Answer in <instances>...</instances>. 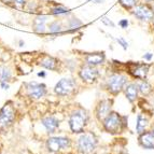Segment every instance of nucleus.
Returning a JSON list of instances; mask_svg holds the SVG:
<instances>
[{
	"label": "nucleus",
	"instance_id": "nucleus-1",
	"mask_svg": "<svg viewBox=\"0 0 154 154\" xmlns=\"http://www.w3.org/2000/svg\"><path fill=\"white\" fill-rule=\"evenodd\" d=\"M90 112L80 106L72 109L68 113V118H67V124L72 135H79V134L84 133L90 124Z\"/></svg>",
	"mask_w": 154,
	"mask_h": 154
},
{
	"label": "nucleus",
	"instance_id": "nucleus-2",
	"mask_svg": "<svg viewBox=\"0 0 154 154\" xmlns=\"http://www.w3.org/2000/svg\"><path fill=\"white\" fill-rule=\"evenodd\" d=\"M44 146L48 153L60 154L70 151L75 146V140L68 135H51L46 137Z\"/></svg>",
	"mask_w": 154,
	"mask_h": 154
},
{
	"label": "nucleus",
	"instance_id": "nucleus-3",
	"mask_svg": "<svg viewBox=\"0 0 154 154\" xmlns=\"http://www.w3.org/2000/svg\"><path fill=\"white\" fill-rule=\"evenodd\" d=\"M77 136L75 140V149L79 154H93L97 150L99 139L94 131L86 129L84 133Z\"/></svg>",
	"mask_w": 154,
	"mask_h": 154
},
{
	"label": "nucleus",
	"instance_id": "nucleus-4",
	"mask_svg": "<svg viewBox=\"0 0 154 154\" xmlns=\"http://www.w3.org/2000/svg\"><path fill=\"white\" fill-rule=\"evenodd\" d=\"M129 82V77L127 73H123L121 71H114L105 80V88L111 96H118L123 90L125 85Z\"/></svg>",
	"mask_w": 154,
	"mask_h": 154
},
{
	"label": "nucleus",
	"instance_id": "nucleus-5",
	"mask_svg": "<svg viewBox=\"0 0 154 154\" xmlns=\"http://www.w3.org/2000/svg\"><path fill=\"white\" fill-rule=\"evenodd\" d=\"M17 110L13 101H7L0 108V133H5L16 122Z\"/></svg>",
	"mask_w": 154,
	"mask_h": 154
},
{
	"label": "nucleus",
	"instance_id": "nucleus-6",
	"mask_svg": "<svg viewBox=\"0 0 154 154\" xmlns=\"http://www.w3.org/2000/svg\"><path fill=\"white\" fill-rule=\"evenodd\" d=\"M101 128L103 131L110 135H120L126 131L122 120V114L116 111H112L101 123Z\"/></svg>",
	"mask_w": 154,
	"mask_h": 154
},
{
	"label": "nucleus",
	"instance_id": "nucleus-7",
	"mask_svg": "<svg viewBox=\"0 0 154 154\" xmlns=\"http://www.w3.org/2000/svg\"><path fill=\"white\" fill-rule=\"evenodd\" d=\"M79 90L78 81L73 78H63L55 84L53 92L57 97H70Z\"/></svg>",
	"mask_w": 154,
	"mask_h": 154
},
{
	"label": "nucleus",
	"instance_id": "nucleus-8",
	"mask_svg": "<svg viewBox=\"0 0 154 154\" xmlns=\"http://www.w3.org/2000/svg\"><path fill=\"white\" fill-rule=\"evenodd\" d=\"M24 91H25L26 97L30 99L31 101H40L48 95V88L44 83H39L36 81H31L24 84Z\"/></svg>",
	"mask_w": 154,
	"mask_h": 154
},
{
	"label": "nucleus",
	"instance_id": "nucleus-9",
	"mask_svg": "<svg viewBox=\"0 0 154 154\" xmlns=\"http://www.w3.org/2000/svg\"><path fill=\"white\" fill-rule=\"evenodd\" d=\"M125 67L126 73L134 80L139 81V80H144L148 78L151 64L141 62H128L125 65Z\"/></svg>",
	"mask_w": 154,
	"mask_h": 154
},
{
	"label": "nucleus",
	"instance_id": "nucleus-10",
	"mask_svg": "<svg viewBox=\"0 0 154 154\" xmlns=\"http://www.w3.org/2000/svg\"><path fill=\"white\" fill-rule=\"evenodd\" d=\"M62 121V118H59L56 114H46V116L40 118L38 124L42 128L44 135H46L48 137L51 135H55L58 131Z\"/></svg>",
	"mask_w": 154,
	"mask_h": 154
},
{
	"label": "nucleus",
	"instance_id": "nucleus-11",
	"mask_svg": "<svg viewBox=\"0 0 154 154\" xmlns=\"http://www.w3.org/2000/svg\"><path fill=\"white\" fill-rule=\"evenodd\" d=\"M133 16L140 22L143 23H151L154 18V11L151 7V3L146 2H138L131 10Z\"/></svg>",
	"mask_w": 154,
	"mask_h": 154
},
{
	"label": "nucleus",
	"instance_id": "nucleus-12",
	"mask_svg": "<svg viewBox=\"0 0 154 154\" xmlns=\"http://www.w3.org/2000/svg\"><path fill=\"white\" fill-rule=\"evenodd\" d=\"M113 111V98H103L100 99L95 106L94 109V118L98 123L105 120L107 116Z\"/></svg>",
	"mask_w": 154,
	"mask_h": 154
},
{
	"label": "nucleus",
	"instance_id": "nucleus-13",
	"mask_svg": "<svg viewBox=\"0 0 154 154\" xmlns=\"http://www.w3.org/2000/svg\"><path fill=\"white\" fill-rule=\"evenodd\" d=\"M80 80L85 84H93L95 83L100 77V70L97 67L91 66V65H82L78 71Z\"/></svg>",
	"mask_w": 154,
	"mask_h": 154
},
{
	"label": "nucleus",
	"instance_id": "nucleus-14",
	"mask_svg": "<svg viewBox=\"0 0 154 154\" xmlns=\"http://www.w3.org/2000/svg\"><path fill=\"white\" fill-rule=\"evenodd\" d=\"M123 94L125 96L126 100L129 103H135L138 100L139 95V88H138V82L137 81H129L127 84L125 85V88L123 90Z\"/></svg>",
	"mask_w": 154,
	"mask_h": 154
},
{
	"label": "nucleus",
	"instance_id": "nucleus-15",
	"mask_svg": "<svg viewBox=\"0 0 154 154\" xmlns=\"http://www.w3.org/2000/svg\"><path fill=\"white\" fill-rule=\"evenodd\" d=\"M150 127H151V118L149 114L146 112L138 113L136 116V124H135V131L137 135L150 129Z\"/></svg>",
	"mask_w": 154,
	"mask_h": 154
},
{
	"label": "nucleus",
	"instance_id": "nucleus-16",
	"mask_svg": "<svg viewBox=\"0 0 154 154\" xmlns=\"http://www.w3.org/2000/svg\"><path fill=\"white\" fill-rule=\"evenodd\" d=\"M39 66L43 67L45 69L51 70V71H56L59 68V62L58 59H56L55 57L50 56L48 54H42L39 56V58L37 59Z\"/></svg>",
	"mask_w": 154,
	"mask_h": 154
},
{
	"label": "nucleus",
	"instance_id": "nucleus-17",
	"mask_svg": "<svg viewBox=\"0 0 154 154\" xmlns=\"http://www.w3.org/2000/svg\"><path fill=\"white\" fill-rule=\"evenodd\" d=\"M138 144L143 150H154V135L150 129L138 135Z\"/></svg>",
	"mask_w": 154,
	"mask_h": 154
},
{
	"label": "nucleus",
	"instance_id": "nucleus-18",
	"mask_svg": "<svg viewBox=\"0 0 154 154\" xmlns=\"http://www.w3.org/2000/svg\"><path fill=\"white\" fill-rule=\"evenodd\" d=\"M106 62L105 52H94V53H88L84 56V64L91 65V66H101Z\"/></svg>",
	"mask_w": 154,
	"mask_h": 154
},
{
	"label": "nucleus",
	"instance_id": "nucleus-19",
	"mask_svg": "<svg viewBox=\"0 0 154 154\" xmlns=\"http://www.w3.org/2000/svg\"><path fill=\"white\" fill-rule=\"evenodd\" d=\"M48 21V17L44 15L37 16L32 22V29L38 35H43L45 32V23Z\"/></svg>",
	"mask_w": 154,
	"mask_h": 154
},
{
	"label": "nucleus",
	"instance_id": "nucleus-20",
	"mask_svg": "<svg viewBox=\"0 0 154 154\" xmlns=\"http://www.w3.org/2000/svg\"><path fill=\"white\" fill-rule=\"evenodd\" d=\"M137 82H138V88H139V93H140V95L143 96V97H146V96H149L150 94H151L153 88H152L151 83H150L148 80L146 79L139 80V81H137Z\"/></svg>",
	"mask_w": 154,
	"mask_h": 154
},
{
	"label": "nucleus",
	"instance_id": "nucleus-21",
	"mask_svg": "<svg viewBox=\"0 0 154 154\" xmlns=\"http://www.w3.org/2000/svg\"><path fill=\"white\" fill-rule=\"evenodd\" d=\"M12 70H11L10 67L8 66H3L1 69H0V82L1 81H5V82H10L12 80Z\"/></svg>",
	"mask_w": 154,
	"mask_h": 154
},
{
	"label": "nucleus",
	"instance_id": "nucleus-22",
	"mask_svg": "<svg viewBox=\"0 0 154 154\" xmlns=\"http://www.w3.org/2000/svg\"><path fill=\"white\" fill-rule=\"evenodd\" d=\"M48 29H49L50 35H52V36H56V35H58V33L62 32L63 25L59 21H54L50 24L49 27H48Z\"/></svg>",
	"mask_w": 154,
	"mask_h": 154
},
{
	"label": "nucleus",
	"instance_id": "nucleus-23",
	"mask_svg": "<svg viewBox=\"0 0 154 154\" xmlns=\"http://www.w3.org/2000/svg\"><path fill=\"white\" fill-rule=\"evenodd\" d=\"M50 13L53 14V15H67L69 13V9H67L65 7H63V5H55L54 8H51Z\"/></svg>",
	"mask_w": 154,
	"mask_h": 154
},
{
	"label": "nucleus",
	"instance_id": "nucleus-24",
	"mask_svg": "<svg viewBox=\"0 0 154 154\" xmlns=\"http://www.w3.org/2000/svg\"><path fill=\"white\" fill-rule=\"evenodd\" d=\"M138 2H139L138 0H119V3L121 5V7H123L125 10H129V11Z\"/></svg>",
	"mask_w": 154,
	"mask_h": 154
},
{
	"label": "nucleus",
	"instance_id": "nucleus-25",
	"mask_svg": "<svg viewBox=\"0 0 154 154\" xmlns=\"http://www.w3.org/2000/svg\"><path fill=\"white\" fill-rule=\"evenodd\" d=\"M68 25H69L70 28H72V30L75 31V29L80 28V27H81V26L83 25V23L81 21H80L79 18H77V17H71L69 20V22H68Z\"/></svg>",
	"mask_w": 154,
	"mask_h": 154
},
{
	"label": "nucleus",
	"instance_id": "nucleus-26",
	"mask_svg": "<svg viewBox=\"0 0 154 154\" xmlns=\"http://www.w3.org/2000/svg\"><path fill=\"white\" fill-rule=\"evenodd\" d=\"M116 42H118V43L123 48V50L128 49V42L126 41L124 38H116Z\"/></svg>",
	"mask_w": 154,
	"mask_h": 154
},
{
	"label": "nucleus",
	"instance_id": "nucleus-27",
	"mask_svg": "<svg viewBox=\"0 0 154 154\" xmlns=\"http://www.w3.org/2000/svg\"><path fill=\"white\" fill-rule=\"evenodd\" d=\"M101 22H103L106 26H109V27H112V28H113V27H116V24L113 23L110 18L107 17V16H103V17H101Z\"/></svg>",
	"mask_w": 154,
	"mask_h": 154
},
{
	"label": "nucleus",
	"instance_id": "nucleus-28",
	"mask_svg": "<svg viewBox=\"0 0 154 154\" xmlns=\"http://www.w3.org/2000/svg\"><path fill=\"white\" fill-rule=\"evenodd\" d=\"M153 57H154L153 53H151V52H148V53L143 54V56H142V59H143V60H146V62L150 63V62H152Z\"/></svg>",
	"mask_w": 154,
	"mask_h": 154
},
{
	"label": "nucleus",
	"instance_id": "nucleus-29",
	"mask_svg": "<svg viewBox=\"0 0 154 154\" xmlns=\"http://www.w3.org/2000/svg\"><path fill=\"white\" fill-rule=\"evenodd\" d=\"M128 25H129V22H128V20H126V18H123V20H121V21L119 22V26H120L122 29H126L128 27Z\"/></svg>",
	"mask_w": 154,
	"mask_h": 154
},
{
	"label": "nucleus",
	"instance_id": "nucleus-30",
	"mask_svg": "<svg viewBox=\"0 0 154 154\" xmlns=\"http://www.w3.org/2000/svg\"><path fill=\"white\" fill-rule=\"evenodd\" d=\"M13 2H14L16 8H23L26 5V0H13Z\"/></svg>",
	"mask_w": 154,
	"mask_h": 154
},
{
	"label": "nucleus",
	"instance_id": "nucleus-31",
	"mask_svg": "<svg viewBox=\"0 0 154 154\" xmlns=\"http://www.w3.org/2000/svg\"><path fill=\"white\" fill-rule=\"evenodd\" d=\"M0 88H1V90H3V91L10 90V83L5 82V81H1V82H0Z\"/></svg>",
	"mask_w": 154,
	"mask_h": 154
},
{
	"label": "nucleus",
	"instance_id": "nucleus-32",
	"mask_svg": "<svg viewBox=\"0 0 154 154\" xmlns=\"http://www.w3.org/2000/svg\"><path fill=\"white\" fill-rule=\"evenodd\" d=\"M37 75H38L39 78H45L46 77V72L45 71H39L38 73H37Z\"/></svg>",
	"mask_w": 154,
	"mask_h": 154
},
{
	"label": "nucleus",
	"instance_id": "nucleus-33",
	"mask_svg": "<svg viewBox=\"0 0 154 154\" xmlns=\"http://www.w3.org/2000/svg\"><path fill=\"white\" fill-rule=\"evenodd\" d=\"M150 28H151V31L152 32H154V18H153V21L150 23Z\"/></svg>",
	"mask_w": 154,
	"mask_h": 154
},
{
	"label": "nucleus",
	"instance_id": "nucleus-34",
	"mask_svg": "<svg viewBox=\"0 0 154 154\" xmlns=\"http://www.w3.org/2000/svg\"><path fill=\"white\" fill-rule=\"evenodd\" d=\"M91 1H93L94 3H103V2H105V0H91Z\"/></svg>",
	"mask_w": 154,
	"mask_h": 154
},
{
	"label": "nucleus",
	"instance_id": "nucleus-35",
	"mask_svg": "<svg viewBox=\"0 0 154 154\" xmlns=\"http://www.w3.org/2000/svg\"><path fill=\"white\" fill-rule=\"evenodd\" d=\"M154 0H141V2H146V3H152Z\"/></svg>",
	"mask_w": 154,
	"mask_h": 154
},
{
	"label": "nucleus",
	"instance_id": "nucleus-36",
	"mask_svg": "<svg viewBox=\"0 0 154 154\" xmlns=\"http://www.w3.org/2000/svg\"><path fill=\"white\" fill-rule=\"evenodd\" d=\"M150 131H152V134L154 135V123L153 124H151V127H150Z\"/></svg>",
	"mask_w": 154,
	"mask_h": 154
},
{
	"label": "nucleus",
	"instance_id": "nucleus-37",
	"mask_svg": "<svg viewBox=\"0 0 154 154\" xmlns=\"http://www.w3.org/2000/svg\"><path fill=\"white\" fill-rule=\"evenodd\" d=\"M5 3H10V2H13V0H2Z\"/></svg>",
	"mask_w": 154,
	"mask_h": 154
},
{
	"label": "nucleus",
	"instance_id": "nucleus-38",
	"mask_svg": "<svg viewBox=\"0 0 154 154\" xmlns=\"http://www.w3.org/2000/svg\"><path fill=\"white\" fill-rule=\"evenodd\" d=\"M23 45H24V41L21 40V41H20V46H23Z\"/></svg>",
	"mask_w": 154,
	"mask_h": 154
},
{
	"label": "nucleus",
	"instance_id": "nucleus-39",
	"mask_svg": "<svg viewBox=\"0 0 154 154\" xmlns=\"http://www.w3.org/2000/svg\"><path fill=\"white\" fill-rule=\"evenodd\" d=\"M151 7H152V9H153V11H154V1L151 3Z\"/></svg>",
	"mask_w": 154,
	"mask_h": 154
},
{
	"label": "nucleus",
	"instance_id": "nucleus-40",
	"mask_svg": "<svg viewBox=\"0 0 154 154\" xmlns=\"http://www.w3.org/2000/svg\"><path fill=\"white\" fill-rule=\"evenodd\" d=\"M1 149H2V144H1V141H0V152H1Z\"/></svg>",
	"mask_w": 154,
	"mask_h": 154
}]
</instances>
